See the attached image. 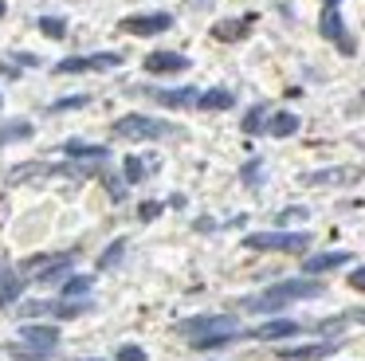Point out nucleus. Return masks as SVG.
I'll use <instances>...</instances> for the list:
<instances>
[{
	"label": "nucleus",
	"instance_id": "f257e3e1",
	"mask_svg": "<svg viewBox=\"0 0 365 361\" xmlns=\"http://www.w3.org/2000/svg\"><path fill=\"white\" fill-rule=\"evenodd\" d=\"M322 290L326 287L314 279V275H307V279H283V283H275V287H267L263 295L244 298V310H252V314H275V310H283V306H291V302H302V298H318Z\"/></svg>",
	"mask_w": 365,
	"mask_h": 361
},
{
	"label": "nucleus",
	"instance_id": "f03ea898",
	"mask_svg": "<svg viewBox=\"0 0 365 361\" xmlns=\"http://www.w3.org/2000/svg\"><path fill=\"white\" fill-rule=\"evenodd\" d=\"M114 133L126 141H161V138H177V126L150 118V114H122L114 122Z\"/></svg>",
	"mask_w": 365,
	"mask_h": 361
},
{
	"label": "nucleus",
	"instance_id": "7ed1b4c3",
	"mask_svg": "<svg viewBox=\"0 0 365 361\" xmlns=\"http://www.w3.org/2000/svg\"><path fill=\"white\" fill-rule=\"evenodd\" d=\"M244 248H252V251H307L310 232H252L244 240Z\"/></svg>",
	"mask_w": 365,
	"mask_h": 361
},
{
	"label": "nucleus",
	"instance_id": "20e7f679",
	"mask_svg": "<svg viewBox=\"0 0 365 361\" xmlns=\"http://www.w3.org/2000/svg\"><path fill=\"white\" fill-rule=\"evenodd\" d=\"M122 67L118 51H95V55H71L56 63V75H83V71H114Z\"/></svg>",
	"mask_w": 365,
	"mask_h": 361
},
{
	"label": "nucleus",
	"instance_id": "39448f33",
	"mask_svg": "<svg viewBox=\"0 0 365 361\" xmlns=\"http://www.w3.org/2000/svg\"><path fill=\"white\" fill-rule=\"evenodd\" d=\"M318 31H322V39H330L341 55L357 51V44H354V36H349V28H346V20H341L338 8H322V16H318Z\"/></svg>",
	"mask_w": 365,
	"mask_h": 361
},
{
	"label": "nucleus",
	"instance_id": "423d86ee",
	"mask_svg": "<svg viewBox=\"0 0 365 361\" xmlns=\"http://www.w3.org/2000/svg\"><path fill=\"white\" fill-rule=\"evenodd\" d=\"M236 330V318L232 314H200V318H185L181 322V334L189 337H205V334H232Z\"/></svg>",
	"mask_w": 365,
	"mask_h": 361
},
{
	"label": "nucleus",
	"instance_id": "0eeeda50",
	"mask_svg": "<svg viewBox=\"0 0 365 361\" xmlns=\"http://www.w3.org/2000/svg\"><path fill=\"white\" fill-rule=\"evenodd\" d=\"M169 28H173V16L169 12H142V16H126L118 24V31H130V36H161Z\"/></svg>",
	"mask_w": 365,
	"mask_h": 361
},
{
	"label": "nucleus",
	"instance_id": "6e6552de",
	"mask_svg": "<svg viewBox=\"0 0 365 361\" xmlns=\"http://www.w3.org/2000/svg\"><path fill=\"white\" fill-rule=\"evenodd\" d=\"M361 169H346V165H334V169H314V173H302V185H314V188H330V185H354L361 180Z\"/></svg>",
	"mask_w": 365,
	"mask_h": 361
},
{
	"label": "nucleus",
	"instance_id": "1a4fd4ad",
	"mask_svg": "<svg viewBox=\"0 0 365 361\" xmlns=\"http://www.w3.org/2000/svg\"><path fill=\"white\" fill-rule=\"evenodd\" d=\"M294 334H302V322H294V318H271V322L255 326L252 334H244V337H259V342H283V337H294Z\"/></svg>",
	"mask_w": 365,
	"mask_h": 361
},
{
	"label": "nucleus",
	"instance_id": "9d476101",
	"mask_svg": "<svg viewBox=\"0 0 365 361\" xmlns=\"http://www.w3.org/2000/svg\"><path fill=\"white\" fill-rule=\"evenodd\" d=\"M158 106H169V110H185V106H197V86H165V91H145Z\"/></svg>",
	"mask_w": 365,
	"mask_h": 361
},
{
	"label": "nucleus",
	"instance_id": "9b49d317",
	"mask_svg": "<svg viewBox=\"0 0 365 361\" xmlns=\"http://www.w3.org/2000/svg\"><path fill=\"white\" fill-rule=\"evenodd\" d=\"M20 342H24V345H36V350H56V345H59V326L24 322V326H20Z\"/></svg>",
	"mask_w": 365,
	"mask_h": 361
},
{
	"label": "nucleus",
	"instance_id": "f8f14e48",
	"mask_svg": "<svg viewBox=\"0 0 365 361\" xmlns=\"http://www.w3.org/2000/svg\"><path fill=\"white\" fill-rule=\"evenodd\" d=\"M330 353H338V342H334V337L310 342V345H287V350H279V357L283 361H318V357H330Z\"/></svg>",
	"mask_w": 365,
	"mask_h": 361
},
{
	"label": "nucleus",
	"instance_id": "ddd939ff",
	"mask_svg": "<svg viewBox=\"0 0 365 361\" xmlns=\"http://www.w3.org/2000/svg\"><path fill=\"white\" fill-rule=\"evenodd\" d=\"M20 295H24V275L0 259V306H16Z\"/></svg>",
	"mask_w": 365,
	"mask_h": 361
},
{
	"label": "nucleus",
	"instance_id": "4468645a",
	"mask_svg": "<svg viewBox=\"0 0 365 361\" xmlns=\"http://www.w3.org/2000/svg\"><path fill=\"white\" fill-rule=\"evenodd\" d=\"M185 67H189V59L181 51H150L145 55V71L150 75H181Z\"/></svg>",
	"mask_w": 365,
	"mask_h": 361
},
{
	"label": "nucleus",
	"instance_id": "2eb2a0df",
	"mask_svg": "<svg viewBox=\"0 0 365 361\" xmlns=\"http://www.w3.org/2000/svg\"><path fill=\"white\" fill-rule=\"evenodd\" d=\"M341 263H349V251H318V255H307L302 271L307 275H326V271H338Z\"/></svg>",
	"mask_w": 365,
	"mask_h": 361
},
{
	"label": "nucleus",
	"instance_id": "dca6fc26",
	"mask_svg": "<svg viewBox=\"0 0 365 361\" xmlns=\"http://www.w3.org/2000/svg\"><path fill=\"white\" fill-rule=\"evenodd\" d=\"M299 114H291V110H279V114H267V126L263 130L271 133V138H291V133H299Z\"/></svg>",
	"mask_w": 365,
	"mask_h": 361
},
{
	"label": "nucleus",
	"instance_id": "f3484780",
	"mask_svg": "<svg viewBox=\"0 0 365 361\" xmlns=\"http://www.w3.org/2000/svg\"><path fill=\"white\" fill-rule=\"evenodd\" d=\"M150 169H153V157H138V153L122 157V177H126V185H142L150 177Z\"/></svg>",
	"mask_w": 365,
	"mask_h": 361
},
{
	"label": "nucleus",
	"instance_id": "a211bd4d",
	"mask_svg": "<svg viewBox=\"0 0 365 361\" xmlns=\"http://www.w3.org/2000/svg\"><path fill=\"white\" fill-rule=\"evenodd\" d=\"M197 106L200 110H228V106H236V94H232L228 86H212V91L197 94Z\"/></svg>",
	"mask_w": 365,
	"mask_h": 361
},
{
	"label": "nucleus",
	"instance_id": "6ab92c4d",
	"mask_svg": "<svg viewBox=\"0 0 365 361\" xmlns=\"http://www.w3.org/2000/svg\"><path fill=\"white\" fill-rule=\"evenodd\" d=\"M247 28H252V16H240V20H220L212 28V36L224 39V44H236V39L247 36Z\"/></svg>",
	"mask_w": 365,
	"mask_h": 361
},
{
	"label": "nucleus",
	"instance_id": "aec40b11",
	"mask_svg": "<svg viewBox=\"0 0 365 361\" xmlns=\"http://www.w3.org/2000/svg\"><path fill=\"white\" fill-rule=\"evenodd\" d=\"M63 153L67 157H79V161H106L110 149H106V146H91V141H67Z\"/></svg>",
	"mask_w": 365,
	"mask_h": 361
},
{
	"label": "nucleus",
	"instance_id": "412c9836",
	"mask_svg": "<svg viewBox=\"0 0 365 361\" xmlns=\"http://www.w3.org/2000/svg\"><path fill=\"white\" fill-rule=\"evenodd\" d=\"M24 138H32V122L28 118H12V122L0 126V146H16Z\"/></svg>",
	"mask_w": 365,
	"mask_h": 361
},
{
	"label": "nucleus",
	"instance_id": "4be33fe9",
	"mask_svg": "<svg viewBox=\"0 0 365 361\" xmlns=\"http://www.w3.org/2000/svg\"><path fill=\"white\" fill-rule=\"evenodd\" d=\"M91 287H95V279H91V275H67L63 287H59V298H87Z\"/></svg>",
	"mask_w": 365,
	"mask_h": 361
},
{
	"label": "nucleus",
	"instance_id": "5701e85b",
	"mask_svg": "<svg viewBox=\"0 0 365 361\" xmlns=\"http://www.w3.org/2000/svg\"><path fill=\"white\" fill-rule=\"evenodd\" d=\"M56 350H36V345H24V342H9V357L16 361H48Z\"/></svg>",
	"mask_w": 365,
	"mask_h": 361
},
{
	"label": "nucleus",
	"instance_id": "b1692460",
	"mask_svg": "<svg viewBox=\"0 0 365 361\" xmlns=\"http://www.w3.org/2000/svg\"><path fill=\"white\" fill-rule=\"evenodd\" d=\"M236 337H244L240 330H232V334H205V337H192V350H224V345H232Z\"/></svg>",
	"mask_w": 365,
	"mask_h": 361
},
{
	"label": "nucleus",
	"instance_id": "393cba45",
	"mask_svg": "<svg viewBox=\"0 0 365 361\" xmlns=\"http://www.w3.org/2000/svg\"><path fill=\"white\" fill-rule=\"evenodd\" d=\"M48 165H16V169L9 173V180L12 185H24V180H40V177H48Z\"/></svg>",
	"mask_w": 365,
	"mask_h": 361
},
{
	"label": "nucleus",
	"instance_id": "a878e982",
	"mask_svg": "<svg viewBox=\"0 0 365 361\" xmlns=\"http://www.w3.org/2000/svg\"><path fill=\"white\" fill-rule=\"evenodd\" d=\"M91 106V94H67V98H56L48 106V114H67V110H83Z\"/></svg>",
	"mask_w": 365,
	"mask_h": 361
},
{
	"label": "nucleus",
	"instance_id": "bb28decb",
	"mask_svg": "<svg viewBox=\"0 0 365 361\" xmlns=\"http://www.w3.org/2000/svg\"><path fill=\"white\" fill-rule=\"evenodd\" d=\"M40 31L48 39H63L67 36V20L63 16H40Z\"/></svg>",
	"mask_w": 365,
	"mask_h": 361
},
{
	"label": "nucleus",
	"instance_id": "cd10ccee",
	"mask_svg": "<svg viewBox=\"0 0 365 361\" xmlns=\"http://www.w3.org/2000/svg\"><path fill=\"white\" fill-rule=\"evenodd\" d=\"M263 126H267V106L259 102V106H252V110L244 114V133H259Z\"/></svg>",
	"mask_w": 365,
	"mask_h": 361
},
{
	"label": "nucleus",
	"instance_id": "c85d7f7f",
	"mask_svg": "<svg viewBox=\"0 0 365 361\" xmlns=\"http://www.w3.org/2000/svg\"><path fill=\"white\" fill-rule=\"evenodd\" d=\"M122 255H126V240H114V243H110V248H106V251H103V255H98V267H103V271H110V267H114V263H118V259H122Z\"/></svg>",
	"mask_w": 365,
	"mask_h": 361
},
{
	"label": "nucleus",
	"instance_id": "c756f323",
	"mask_svg": "<svg viewBox=\"0 0 365 361\" xmlns=\"http://www.w3.org/2000/svg\"><path fill=\"white\" fill-rule=\"evenodd\" d=\"M240 177H244L247 188H259L263 185V161H259V157H252V161L244 165V173H240Z\"/></svg>",
	"mask_w": 365,
	"mask_h": 361
},
{
	"label": "nucleus",
	"instance_id": "7c9ffc66",
	"mask_svg": "<svg viewBox=\"0 0 365 361\" xmlns=\"http://www.w3.org/2000/svg\"><path fill=\"white\" fill-rule=\"evenodd\" d=\"M118 361H145L142 345H118Z\"/></svg>",
	"mask_w": 365,
	"mask_h": 361
},
{
	"label": "nucleus",
	"instance_id": "2f4dec72",
	"mask_svg": "<svg viewBox=\"0 0 365 361\" xmlns=\"http://www.w3.org/2000/svg\"><path fill=\"white\" fill-rule=\"evenodd\" d=\"M307 216H310L307 208H283L275 220H279V224H291V220H307Z\"/></svg>",
	"mask_w": 365,
	"mask_h": 361
},
{
	"label": "nucleus",
	"instance_id": "473e14b6",
	"mask_svg": "<svg viewBox=\"0 0 365 361\" xmlns=\"http://www.w3.org/2000/svg\"><path fill=\"white\" fill-rule=\"evenodd\" d=\"M138 216H142V220H158L161 216V204L158 200H145L142 208H138Z\"/></svg>",
	"mask_w": 365,
	"mask_h": 361
},
{
	"label": "nucleus",
	"instance_id": "72a5a7b5",
	"mask_svg": "<svg viewBox=\"0 0 365 361\" xmlns=\"http://www.w3.org/2000/svg\"><path fill=\"white\" fill-rule=\"evenodd\" d=\"M349 287L365 295V267H354V271H349Z\"/></svg>",
	"mask_w": 365,
	"mask_h": 361
},
{
	"label": "nucleus",
	"instance_id": "f704fd0d",
	"mask_svg": "<svg viewBox=\"0 0 365 361\" xmlns=\"http://www.w3.org/2000/svg\"><path fill=\"white\" fill-rule=\"evenodd\" d=\"M322 4H326V8H338V4H341V0H322Z\"/></svg>",
	"mask_w": 365,
	"mask_h": 361
},
{
	"label": "nucleus",
	"instance_id": "c9c22d12",
	"mask_svg": "<svg viewBox=\"0 0 365 361\" xmlns=\"http://www.w3.org/2000/svg\"><path fill=\"white\" fill-rule=\"evenodd\" d=\"M4 12H9V4H4V0H0V16H4Z\"/></svg>",
	"mask_w": 365,
	"mask_h": 361
},
{
	"label": "nucleus",
	"instance_id": "e433bc0d",
	"mask_svg": "<svg viewBox=\"0 0 365 361\" xmlns=\"http://www.w3.org/2000/svg\"><path fill=\"white\" fill-rule=\"evenodd\" d=\"M357 318H361V322H365V310H361V314H357Z\"/></svg>",
	"mask_w": 365,
	"mask_h": 361
}]
</instances>
